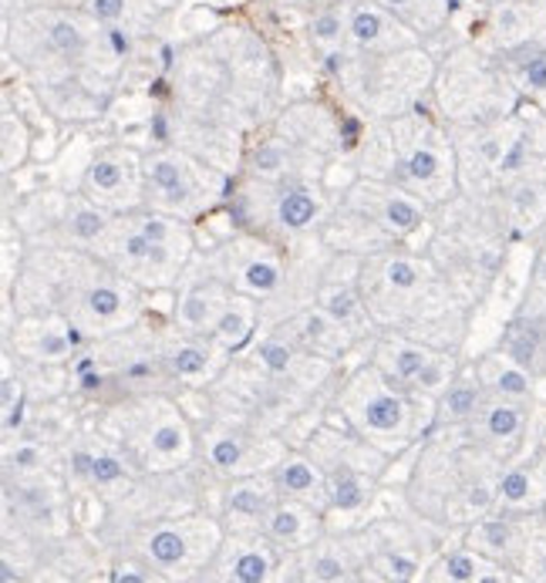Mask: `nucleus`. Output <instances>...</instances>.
I'll return each mask as SVG.
<instances>
[{
  "mask_svg": "<svg viewBox=\"0 0 546 583\" xmlns=\"http://www.w3.org/2000/svg\"><path fill=\"white\" fill-rule=\"evenodd\" d=\"M149 297V290L122 277L95 254L48 244H28L14 287L4 294V300H11L18 314L68 317L88 334L91 344L142 320L152 310Z\"/></svg>",
  "mask_w": 546,
  "mask_h": 583,
  "instance_id": "1",
  "label": "nucleus"
},
{
  "mask_svg": "<svg viewBox=\"0 0 546 583\" xmlns=\"http://www.w3.org/2000/svg\"><path fill=\"white\" fill-rule=\"evenodd\" d=\"M358 284L378 330H405L425 344L466 355L473 310L459 300L428 250L388 247L361 257Z\"/></svg>",
  "mask_w": 546,
  "mask_h": 583,
  "instance_id": "2",
  "label": "nucleus"
},
{
  "mask_svg": "<svg viewBox=\"0 0 546 583\" xmlns=\"http://www.w3.org/2000/svg\"><path fill=\"white\" fill-rule=\"evenodd\" d=\"M4 65H18L31 85L88 75L122 85L126 65L105 28L78 4H38L4 14Z\"/></svg>",
  "mask_w": 546,
  "mask_h": 583,
  "instance_id": "3",
  "label": "nucleus"
},
{
  "mask_svg": "<svg viewBox=\"0 0 546 583\" xmlns=\"http://www.w3.org/2000/svg\"><path fill=\"white\" fill-rule=\"evenodd\" d=\"M227 536L224 520L212 510H192L182 516L152 520L132 526L108 543V580L126 583H166V580H202L209 560Z\"/></svg>",
  "mask_w": 546,
  "mask_h": 583,
  "instance_id": "4",
  "label": "nucleus"
},
{
  "mask_svg": "<svg viewBox=\"0 0 546 583\" xmlns=\"http://www.w3.org/2000/svg\"><path fill=\"white\" fill-rule=\"evenodd\" d=\"M435 237V209L385 179L358 176L338 196L320 240L335 254L368 257L388 247L428 250Z\"/></svg>",
  "mask_w": 546,
  "mask_h": 583,
  "instance_id": "5",
  "label": "nucleus"
},
{
  "mask_svg": "<svg viewBox=\"0 0 546 583\" xmlns=\"http://www.w3.org/2000/svg\"><path fill=\"white\" fill-rule=\"evenodd\" d=\"M509 244L513 237L496 199L459 192L443 209H435V237L428 244V257L446 274L459 300L473 310L499 277Z\"/></svg>",
  "mask_w": 546,
  "mask_h": 583,
  "instance_id": "6",
  "label": "nucleus"
},
{
  "mask_svg": "<svg viewBox=\"0 0 546 583\" xmlns=\"http://www.w3.org/2000/svg\"><path fill=\"white\" fill-rule=\"evenodd\" d=\"M327 418L345 422L385 455H398L428 438L435 402L411 395L361 358L358 365H345V375L327 402Z\"/></svg>",
  "mask_w": 546,
  "mask_h": 583,
  "instance_id": "7",
  "label": "nucleus"
},
{
  "mask_svg": "<svg viewBox=\"0 0 546 583\" xmlns=\"http://www.w3.org/2000/svg\"><path fill=\"white\" fill-rule=\"evenodd\" d=\"M85 418H91L142 473H176L199 458V428L172 392L126 395Z\"/></svg>",
  "mask_w": 546,
  "mask_h": 583,
  "instance_id": "8",
  "label": "nucleus"
},
{
  "mask_svg": "<svg viewBox=\"0 0 546 583\" xmlns=\"http://www.w3.org/2000/svg\"><path fill=\"white\" fill-rule=\"evenodd\" d=\"M196 250L199 237L192 223L152 206H139L119 216L112 240L98 260L116 267L149 294H172Z\"/></svg>",
  "mask_w": 546,
  "mask_h": 583,
  "instance_id": "9",
  "label": "nucleus"
},
{
  "mask_svg": "<svg viewBox=\"0 0 546 583\" xmlns=\"http://www.w3.org/2000/svg\"><path fill=\"white\" fill-rule=\"evenodd\" d=\"M439 58L428 45L388 51V55H351L327 78L324 91L341 95V105L355 108L361 119H395L411 111L431 95Z\"/></svg>",
  "mask_w": 546,
  "mask_h": 583,
  "instance_id": "10",
  "label": "nucleus"
},
{
  "mask_svg": "<svg viewBox=\"0 0 546 583\" xmlns=\"http://www.w3.org/2000/svg\"><path fill=\"white\" fill-rule=\"evenodd\" d=\"M385 122L395 142V169L388 182H395L428 209H443L449 199L463 192L456 142L431 95L418 101L411 111H401Z\"/></svg>",
  "mask_w": 546,
  "mask_h": 583,
  "instance_id": "11",
  "label": "nucleus"
},
{
  "mask_svg": "<svg viewBox=\"0 0 546 583\" xmlns=\"http://www.w3.org/2000/svg\"><path fill=\"white\" fill-rule=\"evenodd\" d=\"M338 189L327 179H237V189L227 202V213L237 229L260 233L284 247L317 237L327 216L338 206Z\"/></svg>",
  "mask_w": 546,
  "mask_h": 583,
  "instance_id": "12",
  "label": "nucleus"
},
{
  "mask_svg": "<svg viewBox=\"0 0 546 583\" xmlns=\"http://www.w3.org/2000/svg\"><path fill=\"white\" fill-rule=\"evenodd\" d=\"M431 101L449 126L496 122L519 108V95L499 61L476 45H459L439 58Z\"/></svg>",
  "mask_w": 546,
  "mask_h": 583,
  "instance_id": "13",
  "label": "nucleus"
},
{
  "mask_svg": "<svg viewBox=\"0 0 546 583\" xmlns=\"http://www.w3.org/2000/svg\"><path fill=\"white\" fill-rule=\"evenodd\" d=\"M146 206L172 213L186 223H202L209 213L224 209L237 189V172L216 169L206 159L179 146H149L142 152Z\"/></svg>",
  "mask_w": 546,
  "mask_h": 583,
  "instance_id": "14",
  "label": "nucleus"
},
{
  "mask_svg": "<svg viewBox=\"0 0 546 583\" xmlns=\"http://www.w3.org/2000/svg\"><path fill=\"white\" fill-rule=\"evenodd\" d=\"M209 402H212V415L240 418L267 432H284L297 412H304L307 405H317L314 398L294 392L244 352L234 355L224 375L209 385Z\"/></svg>",
  "mask_w": 546,
  "mask_h": 583,
  "instance_id": "15",
  "label": "nucleus"
},
{
  "mask_svg": "<svg viewBox=\"0 0 546 583\" xmlns=\"http://www.w3.org/2000/svg\"><path fill=\"white\" fill-rule=\"evenodd\" d=\"M142 476L146 473L139 465L105 432H98L91 418L81 422V428L71 435L61 458V480L71 490V496L101 500L108 510L119 506L126 496H132Z\"/></svg>",
  "mask_w": 546,
  "mask_h": 583,
  "instance_id": "16",
  "label": "nucleus"
},
{
  "mask_svg": "<svg viewBox=\"0 0 546 583\" xmlns=\"http://www.w3.org/2000/svg\"><path fill=\"white\" fill-rule=\"evenodd\" d=\"M287 438L260 425L212 415L199 425V465L212 480L264 476L284 458Z\"/></svg>",
  "mask_w": 546,
  "mask_h": 583,
  "instance_id": "17",
  "label": "nucleus"
},
{
  "mask_svg": "<svg viewBox=\"0 0 546 583\" xmlns=\"http://www.w3.org/2000/svg\"><path fill=\"white\" fill-rule=\"evenodd\" d=\"M368 362L395 385L408 388L418 398L435 402L459 375L466 355L425 344L405 330H378L368 344Z\"/></svg>",
  "mask_w": 546,
  "mask_h": 583,
  "instance_id": "18",
  "label": "nucleus"
},
{
  "mask_svg": "<svg viewBox=\"0 0 546 583\" xmlns=\"http://www.w3.org/2000/svg\"><path fill=\"white\" fill-rule=\"evenodd\" d=\"M4 526L21 530L41 543L78 533L75 500L61 473L48 476H4Z\"/></svg>",
  "mask_w": 546,
  "mask_h": 583,
  "instance_id": "19",
  "label": "nucleus"
},
{
  "mask_svg": "<svg viewBox=\"0 0 546 583\" xmlns=\"http://www.w3.org/2000/svg\"><path fill=\"white\" fill-rule=\"evenodd\" d=\"M78 192H85L91 202H98L101 209L116 213V216L146 206L142 149L101 132L85 162Z\"/></svg>",
  "mask_w": 546,
  "mask_h": 583,
  "instance_id": "20",
  "label": "nucleus"
},
{
  "mask_svg": "<svg viewBox=\"0 0 546 583\" xmlns=\"http://www.w3.org/2000/svg\"><path fill=\"white\" fill-rule=\"evenodd\" d=\"M244 355H250L257 365H264L284 385H290L294 392H300L314 402H331V392L345 375V365H335V362L304 352L297 340H290L277 327H264Z\"/></svg>",
  "mask_w": 546,
  "mask_h": 583,
  "instance_id": "21",
  "label": "nucleus"
},
{
  "mask_svg": "<svg viewBox=\"0 0 546 583\" xmlns=\"http://www.w3.org/2000/svg\"><path fill=\"white\" fill-rule=\"evenodd\" d=\"M4 347L31 365L68 368L91 340L61 314H18L14 304L4 300Z\"/></svg>",
  "mask_w": 546,
  "mask_h": 583,
  "instance_id": "22",
  "label": "nucleus"
},
{
  "mask_svg": "<svg viewBox=\"0 0 546 583\" xmlns=\"http://www.w3.org/2000/svg\"><path fill=\"white\" fill-rule=\"evenodd\" d=\"M459 159V189L469 196H493L499 189L503 162L519 136V115L483 126H449Z\"/></svg>",
  "mask_w": 546,
  "mask_h": 583,
  "instance_id": "23",
  "label": "nucleus"
},
{
  "mask_svg": "<svg viewBox=\"0 0 546 583\" xmlns=\"http://www.w3.org/2000/svg\"><path fill=\"white\" fill-rule=\"evenodd\" d=\"M280 580H304V583L368 580V536H365V530H327L310 546L287 553Z\"/></svg>",
  "mask_w": 546,
  "mask_h": 583,
  "instance_id": "24",
  "label": "nucleus"
},
{
  "mask_svg": "<svg viewBox=\"0 0 546 583\" xmlns=\"http://www.w3.org/2000/svg\"><path fill=\"white\" fill-rule=\"evenodd\" d=\"M536 408L539 405H533V402L486 395L483 408L476 412V418L466 428H459L453 435H439V438L466 442V445H476V448L489 452L499 462H509V458L529 452V435H533Z\"/></svg>",
  "mask_w": 546,
  "mask_h": 583,
  "instance_id": "25",
  "label": "nucleus"
},
{
  "mask_svg": "<svg viewBox=\"0 0 546 583\" xmlns=\"http://www.w3.org/2000/svg\"><path fill=\"white\" fill-rule=\"evenodd\" d=\"M234 355H227L220 344H212L202 334L182 330L172 317L159 324V362L172 385V392L182 388H209L224 375Z\"/></svg>",
  "mask_w": 546,
  "mask_h": 583,
  "instance_id": "26",
  "label": "nucleus"
},
{
  "mask_svg": "<svg viewBox=\"0 0 546 583\" xmlns=\"http://www.w3.org/2000/svg\"><path fill=\"white\" fill-rule=\"evenodd\" d=\"M469 45H476L493 58L526 45H546V0H496V4H479Z\"/></svg>",
  "mask_w": 546,
  "mask_h": 583,
  "instance_id": "27",
  "label": "nucleus"
},
{
  "mask_svg": "<svg viewBox=\"0 0 546 583\" xmlns=\"http://www.w3.org/2000/svg\"><path fill=\"white\" fill-rule=\"evenodd\" d=\"M287 553L274 546L264 533L227 530L220 550L209 560L202 580L209 583H274L280 580Z\"/></svg>",
  "mask_w": 546,
  "mask_h": 583,
  "instance_id": "28",
  "label": "nucleus"
},
{
  "mask_svg": "<svg viewBox=\"0 0 546 583\" xmlns=\"http://www.w3.org/2000/svg\"><path fill=\"white\" fill-rule=\"evenodd\" d=\"M358 270H361V257L335 254L331 264H327V270H324V277H320V284H317L314 304H320L335 320H341L355 334V340L361 347H368L371 337L378 334V324H375V317L365 304Z\"/></svg>",
  "mask_w": 546,
  "mask_h": 583,
  "instance_id": "29",
  "label": "nucleus"
},
{
  "mask_svg": "<svg viewBox=\"0 0 546 583\" xmlns=\"http://www.w3.org/2000/svg\"><path fill=\"white\" fill-rule=\"evenodd\" d=\"M237 297V290L220 280L212 270H206L196 257L189 260L186 274L179 277L176 290H172V307H169V317L182 327V330H192V334H202L209 337L216 320L224 317V310L230 307V300Z\"/></svg>",
  "mask_w": 546,
  "mask_h": 583,
  "instance_id": "30",
  "label": "nucleus"
},
{
  "mask_svg": "<svg viewBox=\"0 0 546 583\" xmlns=\"http://www.w3.org/2000/svg\"><path fill=\"white\" fill-rule=\"evenodd\" d=\"M543 523V513H503L493 510L486 516H479L476 523H469L463 530V543H469L473 550L486 553L489 560L509 566L519 576V563L536 536Z\"/></svg>",
  "mask_w": 546,
  "mask_h": 583,
  "instance_id": "31",
  "label": "nucleus"
},
{
  "mask_svg": "<svg viewBox=\"0 0 546 583\" xmlns=\"http://www.w3.org/2000/svg\"><path fill=\"white\" fill-rule=\"evenodd\" d=\"M280 503L277 486L270 476H240V480H212L209 486V510L224 520L227 530L260 533L270 510Z\"/></svg>",
  "mask_w": 546,
  "mask_h": 583,
  "instance_id": "32",
  "label": "nucleus"
},
{
  "mask_svg": "<svg viewBox=\"0 0 546 583\" xmlns=\"http://www.w3.org/2000/svg\"><path fill=\"white\" fill-rule=\"evenodd\" d=\"M270 327L284 330L290 340H297L304 347V352H310L317 358H327V362H335V365H348L351 355L368 352V347H361L355 340V334L341 320H335L331 314H327L320 304H307V307L287 314L284 320H277Z\"/></svg>",
  "mask_w": 546,
  "mask_h": 583,
  "instance_id": "33",
  "label": "nucleus"
},
{
  "mask_svg": "<svg viewBox=\"0 0 546 583\" xmlns=\"http://www.w3.org/2000/svg\"><path fill=\"white\" fill-rule=\"evenodd\" d=\"M348 4V51L351 55H388L425 45L408 24H401L378 0H345Z\"/></svg>",
  "mask_w": 546,
  "mask_h": 583,
  "instance_id": "34",
  "label": "nucleus"
},
{
  "mask_svg": "<svg viewBox=\"0 0 546 583\" xmlns=\"http://www.w3.org/2000/svg\"><path fill=\"white\" fill-rule=\"evenodd\" d=\"M496 347L543 385L546 398V304L536 294H526L523 307L506 320Z\"/></svg>",
  "mask_w": 546,
  "mask_h": 583,
  "instance_id": "35",
  "label": "nucleus"
},
{
  "mask_svg": "<svg viewBox=\"0 0 546 583\" xmlns=\"http://www.w3.org/2000/svg\"><path fill=\"white\" fill-rule=\"evenodd\" d=\"M496 510L503 513H543L546 510V458L523 452L503 462L496 480Z\"/></svg>",
  "mask_w": 546,
  "mask_h": 583,
  "instance_id": "36",
  "label": "nucleus"
},
{
  "mask_svg": "<svg viewBox=\"0 0 546 583\" xmlns=\"http://www.w3.org/2000/svg\"><path fill=\"white\" fill-rule=\"evenodd\" d=\"M513 240H536L546 229V176H526L493 192Z\"/></svg>",
  "mask_w": 546,
  "mask_h": 583,
  "instance_id": "37",
  "label": "nucleus"
},
{
  "mask_svg": "<svg viewBox=\"0 0 546 583\" xmlns=\"http://www.w3.org/2000/svg\"><path fill=\"white\" fill-rule=\"evenodd\" d=\"M425 583H509L519 580L509 566L489 560L486 553L473 550L469 543H453L435 556L421 576Z\"/></svg>",
  "mask_w": 546,
  "mask_h": 583,
  "instance_id": "38",
  "label": "nucleus"
},
{
  "mask_svg": "<svg viewBox=\"0 0 546 583\" xmlns=\"http://www.w3.org/2000/svg\"><path fill=\"white\" fill-rule=\"evenodd\" d=\"M486 385L483 378L476 375V365L466 358L459 375L446 385V392L435 398V418H431V432L428 435H453L459 428H466L476 412L483 408L486 402Z\"/></svg>",
  "mask_w": 546,
  "mask_h": 583,
  "instance_id": "39",
  "label": "nucleus"
},
{
  "mask_svg": "<svg viewBox=\"0 0 546 583\" xmlns=\"http://www.w3.org/2000/svg\"><path fill=\"white\" fill-rule=\"evenodd\" d=\"M260 533L274 546H280L284 553H297V550L310 546L314 540H320L327 533V520H324V513L317 506L280 496V503L264 520Z\"/></svg>",
  "mask_w": 546,
  "mask_h": 583,
  "instance_id": "40",
  "label": "nucleus"
},
{
  "mask_svg": "<svg viewBox=\"0 0 546 583\" xmlns=\"http://www.w3.org/2000/svg\"><path fill=\"white\" fill-rule=\"evenodd\" d=\"M78 8L101 28H119L142 41L166 34L169 11H162L156 0H78Z\"/></svg>",
  "mask_w": 546,
  "mask_h": 583,
  "instance_id": "41",
  "label": "nucleus"
},
{
  "mask_svg": "<svg viewBox=\"0 0 546 583\" xmlns=\"http://www.w3.org/2000/svg\"><path fill=\"white\" fill-rule=\"evenodd\" d=\"M469 362L476 365V375L483 378V385H486L489 395L516 398V402H533V405L543 402V385L523 365H516L506 352H499V347H486V352H479Z\"/></svg>",
  "mask_w": 546,
  "mask_h": 583,
  "instance_id": "42",
  "label": "nucleus"
},
{
  "mask_svg": "<svg viewBox=\"0 0 546 583\" xmlns=\"http://www.w3.org/2000/svg\"><path fill=\"white\" fill-rule=\"evenodd\" d=\"M280 496L310 503L324 513V470L307 448H287L284 458L267 473Z\"/></svg>",
  "mask_w": 546,
  "mask_h": 583,
  "instance_id": "43",
  "label": "nucleus"
},
{
  "mask_svg": "<svg viewBox=\"0 0 546 583\" xmlns=\"http://www.w3.org/2000/svg\"><path fill=\"white\" fill-rule=\"evenodd\" d=\"M304 41L310 55L317 58V65L345 55L348 51V4L345 0H320L307 18Z\"/></svg>",
  "mask_w": 546,
  "mask_h": 583,
  "instance_id": "44",
  "label": "nucleus"
},
{
  "mask_svg": "<svg viewBox=\"0 0 546 583\" xmlns=\"http://www.w3.org/2000/svg\"><path fill=\"white\" fill-rule=\"evenodd\" d=\"M496 61L506 71L509 85L516 88L519 101H529L539 111H546V45H526L496 55Z\"/></svg>",
  "mask_w": 546,
  "mask_h": 583,
  "instance_id": "45",
  "label": "nucleus"
},
{
  "mask_svg": "<svg viewBox=\"0 0 546 583\" xmlns=\"http://www.w3.org/2000/svg\"><path fill=\"white\" fill-rule=\"evenodd\" d=\"M0 162H4V176H14L21 169H28L31 156H34V126L28 115L14 105V98L4 95V115H0Z\"/></svg>",
  "mask_w": 546,
  "mask_h": 583,
  "instance_id": "46",
  "label": "nucleus"
},
{
  "mask_svg": "<svg viewBox=\"0 0 546 583\" xmlns=\"http://www.w3.org/2000/svg\"><path fill=\"white\" fill-rule=\"evenodd\" d=\"M378 4L388 8L401 24H408L428 45L449 28L459 0H378Z\"/></svg>",
  "mask_w": 546,
  "mask_h": 583,
  "instance_id": "47",
  "label": "nucleus"
},
{
  "mask_svg": "<svg viewBox=\"0 0 546 583\" xmlns=\"http://www.w3.org/2000/svg\"><path fill=\"white\" fill-rule=\"evenodd\" d=\"M519 580H533V583H546V520L539 523L523 563H519Z\"/></svg>",
  "mask_w": 546,
  "mask_h": 583,
  "instance_id": "48",
  "label": "nucleus"
},
{
  "mask_svg": "<svg viewBox=\"0 0 546 583\" xmlns=\"http://www.w3.org/2000/svg\"><path fill=\"white\" fill-rule=\"evenodd\" d=\"M320 0H247V8H260V11H287V14H310Z\"/></svg>",
  "mask_w": 546,
  "mask_h": 583,
  "instance_id": "49",
  "label": "nucleus"
},
{
  "mask_svg": "<svg viewBox=\"0 0 546 583\" xmlns=\"http://www.w3.org/2000/svg\"><path fill=\"white\" fill-rule=\"evenodd\" d=\"M529 290L546 297V229L536 237V260H533V280H529Z\"/></svg>",
  "mask_w": 546,
  "mask_h": 583,
  "instance_id": "50",
  "label": "nucleus"
},
{
  "mask_svg": "<svg viewBox=\"0 0 546 583\" xmlns=\"http://www.w3.org/2000/svg\"><path fill=\"white\" fill-rule=\"evenodd\" d=\"M476 4H496V0H476Z\"/></svg>",
  "mask_w": 546,
  "mask_h": 583,
  "instance_id": "51",
  "label": "nucleus"
},
{
  "mask_svg": "<svg viewBox=\"0 0 546 583\" xmlns=\"http://www.w3.org/2000/svg\"><path fill=\"white\" fill-rule=\"evenodd\" d=\"M543 520H546V510H543Z\"/></svg>",
  "mask_w": 546,
  "mask_h": 583,
  "instance_id": "52",
  "label": "nucleus"
},
{
  "mask_svg": "<svg viewBox=\"0 0 546 583\" xmlns=\"http://www.w3.org/2000/svg\"><path fill=\"white\" fill-rule=\"evenodd\" d=\"M539 455H543V458H546V452H539Z\"/></svg>",
  "mask_w": 546,
  "mask_h": 583,
  "instance_id": "53",
  "label": "nucleus"
}]
</instances>
